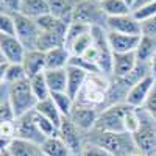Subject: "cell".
<instances>
[{"mask_svg":"<svg viewBox=\"0 0 156 156\" xmlns=\"http://www.w3.org/2000/svg\"><path fill=\"white\" fill-rule=\"evenodd\" d=\"M16 114L8 98L0 100V122H14Z\"/></svg>","mask_w":156,"mask_h":156,"instance_id":"obj_36","label":"cell"},{"mask_svg":"<svg viewBox=\"0 0 156 156\" xmlns=\"http://www.w3.org/2000/svg\"><path fill=\"white\" fill-rule=\"evenodd\" d=\"M76 5V0H48L50 12L55 17L70 23L73 20V9Z\"/></svg>","mask_w":156,"mask_h":156,"instance_id":"obj_17","label":"cell"},{"mask_svg":"<svg viewBox=\"0 0 156 156\" xmlns=\"http://www.w3.org/2000/svg\"><path fill=\"white\" fill-rule=\"evenodd\" d=\"M137 58L136 53H114V59H112V78L115 80H122L126 78L131 73L136 66H137Z\"/></svg>","mask_w":156,"mask_h":156,"instance_id":"obj_13","label":"cell"},{"mask_svg":"<svg viewBox=\"0 0 156 156\" xmlns=\"http://www.w3.org/2000/svg\"><path fill=\"white\" fill-rule=\"evenodd\" d=\"M70 51L66 47H58L55 50H50L45 53L47 59V70L55 69H66L70 62Z\"/></svg>","mask_w":156,"mask_h":156,"instance_id":"obj_18","label":"cell"},{"mask_svg":"<svg viewBox=\"0 0 156 156\" xmlns=\"http://www.w3.org/2000/svg\"><path fill=\"white\" fill-rule=\"evenodd\" d=\"M20 3L22 0H0V5H2V12L6 14L16 16L20 12Z\"/></svg>","mask_w":156,"mask_h":156,"instance_id":"obj_39","label":"cell"},{"mask_svg":"<svg viewBox=\"0 0 156 156\" xmlns=\"http://www.w3.org/2000/svg\"><path fill=\"white\" fill-rule=\"evenodd\" d=\"M45 81L51 90L55 92H66L67 90V67L66 69H55V70H45Z\"/></svg>","mask_w":156,"mask_h":156,"instance_id":"obj_21","label":"cell"},{"mask_svg":"<svg viewBox=\"0 0 156 156\" xmlns=\"http://www.w3.org/2000/svg\"><path fill=\"white\" fill-rule=\"evenodd\" d=\"M106 16L103 12L98 0H76L73 9V20L87 23L90 27H103L106 28Z\"/></svg>","mask_w":156,"mask_h":156,"instance_id":"obj_4","label":"cell"},{"mask_svg":"<svg viewBox=\"0 0 156 156\" xmlns=\"http://www.w3.org/2000/svg\"><path fill=\"white\" fill-rule=\"evenodd\" d=\"M148 64H150V70H151V75L156 78V53H154V56L150 59V62H148Z\"/></svg>","mask_w":156,"mask_h":156,"instance_id":"obj_42","label":"cell"},{"mask_svg":"<svg viewBox=\"0 0 156 156\" xmlns=\"http://www.w3.org/2000/svg\"><path fill=\"white\" fill-rule=\"evenodd\" d=\"M23 80H28V76L22 64H9V67L5 70V73L0 75V81L6 84H14Z\"/></svg>","mask_w":156,"mask_h":156,"instance_id":"obj_29","label":"cell"},{"mask_svg":"<svg viewBox=\"0 0 156 156\" xmlns=\"http://www.w3.org/2000/svg\"><path fill=\"white\" fill-rule=\"evenodd\" d=\"M48 0H22L20 3V14L31 19H37L44 14H48Z\"/></svg>","mask_w":156,"mask_h":156,"instance_id":"obj_22","label":"cell"},{"mask_svg":"<svg viewBox=\"0 0 156 156\" xmlns=\"http://www.w3.org/2000/svg\"><path fill=\"white\" fill-rule=\"evenodd\" d=\"M59 137L64 140V144L69 147L73 156H80L81 150L86 142V134L81 133L72 122L70 119H64L59 126Z\"/></svg>","mask_w":156,"mask_h":156,"instance_id":"obj_7","label":"cell"},{"mask_svg":"<svg viewBox=\"0 0 156 156\" xmlns=\"http://www.w3.org/2000/svg\"><path fill=\"white\" fill-rule=\"evenodd\" d=\"M34 111H37L41 115H44L45 119H48L50 122H53L58 128L61 126V123H62V120H64V117H62V114L59 112V109L56 108V105H55V101H53V98H47V100H42V101H39L37 105H36V108H34Z\"/></svg>","mask_w":156,"mask_h":156,"instance_id":"obj_24","label":"cell"},{"mask_svg":"<svg viewBox=\"0 0 156 156\" xmlns=\"http://www.w3.org/2000/svg\"><path fill=\"white\" fill-rule=\"evenodd\" d=\"M39 28H41V31H53V33H59L62 36H66L67 33V27L69 23L64 22L58 17H55L51 12H48V14H44L41 17L36 19Z\"/></svg>","mask_w":156,"mask_h":156,"instance_id":"obj_23","label":"cell"},{"mask_svg":"<svg viewBox=\"0 0 156 156\" xmlns=\"http://www.w3.org/2000/svg\"><path fill=\"white\" fill-rule=\"evenodd\" d=\"M0 156H11V154H9L6 150H2V151H0Z\"/></svg>","mask_w":156,"mask_h":156,"instance_id":"obj_46","label":"cell"},{"mask_svg":"<svg viewBox=\"0 0 156 156\" xmlns=\"http://www.w3.org/2000/svg\"><path fill=\"white\" fill-rule=\"evenodd\" d=\"M125 2L131 6V9H133V6H134V3H136V0H125Z\"/></svg>","mask_w":156,"mask_h":156,"instance_id":"obj_44","label":"cell"},{"mask_svg":"<svg viewBox=\"0 0 156 156\" xmlns=\"http://www.w3.org/2000/svg\"><path fill=\"white\" fill-rule=\"evenodd\" d=\"M23 69L27 72L28 80L39 73H44L47 70V59H45V53L39 50H28L27 55L23 59Z\"/></svg>","mask_w":156,"mask_h":156,"instance_id":"obj_15","label":"cell"},{"mask_svg":"<svg viewBox=\"0 0 156 156\" xmlns=\"http://www.w3.org/2000/svg\"><path fill=\"white\" fill-rule=\"evenodd\" d=\"M2 84V98H8L12 109H14L16 119L31 112L36 105H37V98L34 97L30 80H23L14 84H6V83H0Z\"/></svg>","mask_w":156,"mask_h":156,"instance_id":"obj_2","label":"cell"},{"mask_svg":"<svg viewBox=\"0 0 156 156\" xmlns=\"http://www.w3.org/2000/svg\"><path fill=\"white\" fill-rule=\"evenodd\" d=\"M51 98H53L56 108L59 109L64 119H69L75 108V100L67 92H55V94H51Z\"/></svg>","mask_w":156,"mask_h":156,"instance_id":"obj_28","label":"cell"},{"mask_svg":"<svg viewBox=\"0 0 156 156\" xmlns=\"http://www.w3.org/2000/svg\"><path fill=\"white\" fill-rule=\"evenodd\" d=\"M27 48L17 37L0 34V56H3L9 64H23Z\"/></svg>","mask_w":156,"mask_h":156,"instance_id":"obj_9","label":"cell"},{"mask_svg":"<svg viewBox=\"0 0 156 156\" xmlns=\"http://www.w3.org/2000/svg\"><path fill=\"white\" fill-rule=\"evenodd\" d=\"M41 156H45V154H42V153H41Z\"/></svg>","mask_w":156,"mask_h":156,"instance_id":"obj_47","label":"cell"},{"mask_svg":"<svg viewBox=\"0 0 156 156\" xmlns=\"http://www.w3.org/2000/svg\"><path fill=\"white\" fill-rule=\"evenodd\" d=\"M98 2H101V0H98Z\"/></svg>","mask_w":156,"mask_h":156,"instance_id":"obj_49","label":"cell"},{"mask_svg":"<svg viewBox=\"0 0 156 156\" xmlns=\"http://www.w3.org/2000/svg\"><path fill=\"white\" fill-rule=\"evenodd\" d=\"M86 140L105 148L112 156H126L129 153L137 151L134 139L128 133H112V131H100L92 129L86 134Z\"/></svg>","mask_w":156,"mask_h":156,"instance_id":"obj_1","label":"cell"},{"mask_svg":"<svg viewBox=\"0 0 156 156\" xmlns=\"http://www.w3.org/2000/svg\"><path fill=\"white\" fill-rule=\"evenodd\" d=\"M58 47H66V36H62L59 33H53V31H42L36 44V50L44 51V53H47L50 50H55Z\"/></svg>","mask_w":156,"mask_h":156,"instance_id":"obj_19","label":"cell"},{"mask_svg":"<svg viewBox=\"0 0 156 156\" xmlns=\"http://www.w3.org/2000/svg\"><path fill=\"white\" fill-rule=\"evenodd\" d=\"M94 27H90L87 23H83V22H76V20H72L67 27V33H66V48L75 41L80 36L86 34V33H90Z\"/></svg>","mask_w":156,"mask_h":156,"instance_id":"obj_31","label":"cell"},{"mask_svg":"<svg viewBox=\"0 0 156 156\" xmlns=\"http://www.w3.org/2000/svg\"><path fill=\"white\" fill-rule=\"evenodd\" d=\"M140 128H142V119H140L139 109L129 108V111L125 114V119H123V129H125V133L134 136Z\"/></svg>","mask_w":156,"mask_h":156,"instance_id":"obj_32","label":"cell"},{"mask_svg":"<svg viewBox=\"0 0 156 156\" xmlns=\"http://www.w3.org/2000/svg\"><path fill=\"white\" fill-rule=\"evenodd\" d=\"M41 151L45 156H73L59 136L45 137V140L41 144Z\"/></svg>","mask_w":156,"mask_h":156,"instance_id":"obj_20","label":"cell"},{"mask_svg":"<svg viewBox=\"0 0 156 156\" xmlns=\"http://www.w3.org/2000/svg\"><path fill=\"white\" fill-rule=\"evenodd\" d=\"M33 119L37 125V128L41 129V133L45 136V137H53V136H59V128L53 123L50 122L48 119H45L44 115H41L37 111L33 109Z\"/></svg>","mask_w":156,"mask_h":156,"instance_id":"obj_33","label":"cell"},{"mask_svg":"<svg viewBox=\"0 0 156 156\" xmlns=\"http://www.w3.org/2000/svg\"><path fill=\"white\" fill-rule=\"evenodd\" d=\"M126 156H145V154H142V153H139V151H134V153H129V154H126Z\"/></svg>","mask_w":156,"mask_h":156,"instance_id":"obj_45","label":"cell"},{"mask_svg":"<svg viewBox=\"0 0 156 156\" xmlns=\"http://www.w3.org/2000/svg\"><path fill=\"white\" fill-rule=\"evenodd\" d=\"M87 78H89V73L86 70L75 66H67V90L66 92L73 100H76L78 95L81 94L84 84L87 83Z\"/></svg>","mask_w":156,"mask_h":156,"instance_id":"obj_14","label":"cell"},{"mask_svg":"<svg viewBox=\"0 0 156 156\" xmlns=\"http://www.w3.org/2000/svg\"><path fill=\"white\" fill-rule=\"evenodd\" d=\"M16 129H17L16 137L25 139L28 142H33V144L41 145L45 140V136L41 133V129L37 128V125L33 119V111L16 119Z\"/></svg>","mask_w":156,"mask_h":156,"instance_id":"obj_10","label":"cell"},{"mask_svg":"<svg viewBox=\"0 0 156 156\" xmlns=\"http://www.w3.org/2000/svg\"><path fill=\"white\" fill-rule=\"evenodd\" d=\"M133 16L139 20V22H144L147 19H151L156 16V2L154 3H147V5H142L139 8L133 9Z\"/></svg>","mask_w":156,"mask_h":156,"instance_id":"obj_35","label":"cell"},{"mask_svg":"<svg viewBox=\"0 0 156 156\" xmlns=\"http://www.w3.org/2000/svg\"><path fill=\"white\" fill-rule=\"evenodd\" d=\"M129 108L131 106H128L126 103H119V105H112L109 108L101 109L94 129L112 131V133H125L123 119H125V114L129 111Z\"/></svg>","mask_w":156,"mask_h":156,"instance_id":"obj_3","label":"cell"},{"mask_svg":"<svg viewBox=\"0 0 156 156\" xmlns=\"http://www.w3.org/2000/svg\"><path fill=\"white\" fill-rule=\"evenodd\" d=\"M139 42H140V36L108 31V44L109 48L112 50V53H131V51H136Z\"/></svg>","mask_w":156,"mask_h":156,"instance_id":"obj_12","label":"cell"},{"mask_svg":"<svg viewBox=\"0 0 156 156\" xmlns=\"http://www.w3.org/2000/svg\"><path fill=\"white\" fill-rule=\"evenodd\" d=\"M80 156H112V154L108 153L105 148H101V147L92 144V142H87V140H86Z\"/></svg>","mask_w":156,"mask_h":156,"instance_id":"obj_37","label":"cell"},{"mask_svg":"<svg viewBox=\"0 0 156 156\" xmlns=\"http://www.w3.org/2000/svg\"><path fill=\"white\" fill-rule=\"evenodd\" d=\"M83 58L87 61V62H90V64H94V66H97L98 67V62H100V50H98V47L94 44L92 47H89L87 48V51L83 55ZM100 70V69H98Z\"/></svg>","mask_w":156,"mask_h":156,"instance_id":"obj_41","label":"cell"},{"mask_svg":"<svg viewBox=\"0 0 156 156\" xmlns=\"http://www.w3.org/2000/svg\"><path fill=\"white\" fill-rule=\"evenodd\" d=\"M0 34L16 37L17 28H16V19H14V16L6 14V12H2V14H0Z\"/></svg>","mask_w":156,"mask_h":156,"instance_id":"obj_34","label":"cell"},{"mask_svg":"<svg viewBox=\"0 0 156 156\" xmlns=\"http://www.w3.org/2000/svg\"><path fill=\"white\" fill-rule=\"evenodd\" d=\"M94 45V36H92V31L90 33H86L83 36H80L78 39H75V41L67 47V50L70 51L72 56H83L89 47Z\"/></svg>","mask_w":156,"mask_h":156,"instance_id":"obj_30","label":"cell"},{"mask_svg":"<svg viewBox=\"0 0 156 156\" xmlns=\"http://www.w3.org/2000/svg\"><path fill=\"white\" fill-rule=\"evenodd\" d=\"M98 114H100L98 108L89 106V105H81V103L75 101V108H73L69 119L81 133L87 134V133H90L95 128Z\"/></svg>","mask_w":156,"mask_h":156,"instance_id":"obj_6","label":"cell"},{"mask_svg":"<svg viewBox=\"0 0 156 156\" xmlns=\"http://www.w3.org/2000/svg\"><path fill=\"white\" fill-rule=\"evenodd\" d=\"M16 28H17V34L16 37L25 45L27 50H36V44H37V39L41 36V28L36 22V19L27 17L23 14H16Z\"/></svg>","mask_w":156,"mask_h":156,"instance_id":"obj_5","label":"cell"},{"mask_svg":"<svg viewBox=\"0 0 156 156\" xmlns=\"http://www.w3.org/2000/svg\"><path fill=\"white\" fill-rule=\"evenodd\" d=\"M154 83H156V78L153 75H147L145 78H142L140 81H137L131 89L128 90L125 103L128 106L134 108V109H140L145 105V101H147V98L151 92Z\"/></svg>","mask_w":156,"mask_h":156,"instance_id":"obj_8","label":"cell"},{"mask_svg":"<svg viewBox=\"0 0 156 156\" xmlns=\"http://www.w3.org/2000/svg\"><path fill=\"white\" fill-rule=\"evenodd\" d=\"M3 150H6L11 156H41V153H42L41 145L33 144V142H28L20 137L12 139L8 144V147Z\"/></svg>","mask_w":156,"mask_h":156,"instance_id":"obj_16","label":"cell"},{"mask_svg":"<svg viewBox=\"0 0 156 156\" xmlns=\"http://www.w3.org/2000/svg\"><path fill=\"white\" fill-rule=\"evenodd\" d=\"M142 109H144L145 112H148L153 119L156 120V83H154L151 92H150V95H148V98L145 101V105L142 106Z\"/></svg>","mask_w":156,"mask_h":156,"instance_id":"obj_40","label":"cell"},{"mask_svg":"<svg viewBox=\"0 0 156 156\" xmlns=\"http://www.w3.org/2000/svg\"><path fill=\"white\" fill-rule=\"evenodd\" d=\"M134 53H136V58L139 62H150V59L156 53V39L140 36V42Z\"/></svg>","mask_w":156,"mask_h":156,"instance_id":"obj_26","label":"cell"},{"mask_svg":"<svg viewBox=\"0 0 156 156\" xmlns=\"http://www.w3.org/2000/svg\"><path fill=\"white\" fill-rule=\"evenodd\" d=\"M100 6L106 17H115V16H123L133 12L131 6L125 0H101Z\"/></svg>","mask_w":156,"mask_h":156,"instance_id":"obj_25","label":"cell"},{"mask_svg":"<svg viewBox=\"0 0 156 156\" xmlns=\"http://www.w3.org/2000/svg\"><path fill=\"white\" fill-rule=\"evenodd\" d=\"M30 84H31V90H33L34 97L37 98V103L51 97V90H50V87L45 81L44 73H39V75L30 78Z\"/></svg>","mask_w":156,"mask_h":156,"instance_id":"obj_27","label":"cell"},{"mask_svg":"<svg viewBox=\"0 0 156 156\" xmlns=\"http://www.w3.org/2000/svg\"><path fill=\"white\" fill-rule=\"evenodd\" d=\"M154 2H156V0H136L133 9H134V8H139V6H142V5H147V3H154Z\"/></svg>","mask_w":156,"mask_h":156,"instance_id":"obj_43","label":"cell"},{"mask_svg":"<svg viewBox=\"0 0 156 156\" xmlns=\"http://www.w3.org/2000/svg\"><path fill=\"white\" fill-rule=\"evenodd\" d=\"M86 2H90V0H86Z\"/></svg>","mask_w":156,"mask_h":156,"instance_id":"obj_48","label":"cell"},{"mask_svg":"<svg viewBox=\"0 0 156 156\" xmlns=\"http://www.w3.org/2000/svg\"><path fill=\"white\" fill-rule=\"evenodd\" d=\"M106 30L120 34L140 36V22L133 16V12L123 16H115L106 19Z\"/></svg>","mask_w":156,"mask_h":156,"instance_id":"obj_11","label":"cell"},{"mask_svg":"<svg viewBox=\"0 0 156 156\" xmlns=\"http://www.w3.org/2000/svg\"><path fill=\"white\" fill-rule=\"evenodd\" d=\"M140 36L156 39V16L140 22Z\"/></svg>","mask_w":156,"mask_h":156,"instance_id":"obj_38","label":"cell"}]
</instances>
